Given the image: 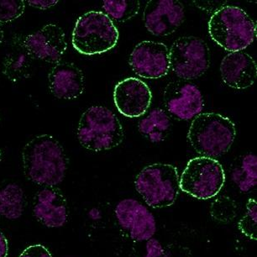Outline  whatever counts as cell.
<instances>
[{"label": "cell", "instance_id": "cell-10", "mask_svg": "<svg viewBox=\"0 0 257 257\" xmlns=\"http://www.w3.org/2000/svg\"><path fill=\"white\" fill-rule=\"evenodd\" d=\"M21 45L33 59L57 64L67 49L64 31L56 24H48L21 40Z\"/></svg>", "mask_w": 257, "mask_h": 257}, {"label": "cell", "instance_id": "cell-12", "mask_svg": "<svg viewBox=\"0 0 257 257\" xmlns=\"http://www.w3.org/2000/svg\"><path fill=\"white\" fill-rule=\"evenodd\" d=\"M128 64L140 77L147 79L165 77L170 70L169 49L162 42L142 41L132 52Z\"/></svg>", "mask_w": 257, "mask_h": 257}, {"label": "cell", "instance_id": "cell-13", "mask_svg": "<svg viewBox=\"0 0 257 257\" xmlns=\"http://www.w3.org/2000/svg\"><path fill=\"white\" fill-rule=\"evenodd\" d=\"M184 19V6L178 0H151L143 13L146 28L157 36H167L175 32Z\"/></svg>", "mask_w": 257, "mask_h": 257}, {"label": "cell", "instance_id": "cell-31", "mask_svg": "<svg viewBox=\"0 0 257 257\" xmlns=\"http://www.w3.org/2000/svg\"><path fill=\"white\" fill-rule=\"evenodd\" d=\"M4 41V31L2 28V25L0 24V46L2 44V42Z\"/></svg>", "mask_w": 257, "mask_h": 257}, {"label": "cell", "instance_id": "cell-9", "mask_svg": "<svg viewBox=\"0 0 257 257\" xmlns=\"http://www.w3.org/2000/svg\"><path fill=\"white\" fill-rule=\"evenodd\" d=\"M118 226L136 242H147L154 238L157 231V220L147 206L135 198L118 201L114 208Z\"/></svg>", "mask_w": 257, "mask_h": 257}, {"label": "cell", "instance_id": "cell-6", "mask_svg": "<svg viewBox=\"0 0 257 257\" xmlns=\"http://www.w3.org/2000/svg\"><path fill=\"white\" fill-rule=\"evenodd\" d=\"M118 31L113 21L103 12L90 11L78 18L72 32V46L82 55L102 54L113 49Z\"/></svg>", "mask_w": 257, "mask_h": 257}, {"label": "cell", "instance_id": "cell-1", "mask_svg": "<svg viewBox=\"0 0 257 257\" xmlns=\"http://www.w3.org/2000/svg\"><path fill=\"white\" fill-rule=\"evenodd\" d=\"M22 162L26 178L45 187L62 183L68 167L64 148L49 135L37 136L25 146Z\"/></svg>", "mask_w": 257, "mask_h": 257}, {"label": "cell", "instance_id": "cell-22", "mask_svg": "<svg viewBox=\"0 0 257 257\" xmlns=\"http://www.w3.org/2000/svg\"><path fill=\"white\" fill-rule=\"evenodd\" d=\"M139 1L137 0H105L103 9L111 21L125 22L137 16L140 11Z\"/></svg>", "mask_w": 257, "mask_h": 257}, {"label": "cell", "instance_id": "cell-17", "mask_svg": "<svg viewBox=\"0 0 257 257\" xmlns=\"http://www.w3.org/2000/svg\"><path fill=\"white\" fill-rule=\"evenodd\" d=\"M223 82L234 89H245L254 84L257 77V65L246 52H230L220 63Z\"/></svg>", "mask_w": 257, "mask_h": 257}, {"label": "cell", "instance_id": "cell-11", "mask_svg": "<svg viewBox=\"0 0 257 257\" xmlns=\"http://www.w3.org/2000/svg\"><path fill=\"white\" fill-rule=\"evenodd\" d=\"M167 112L180 120H189L200 114L204 108L203 94L196 85L184 81L171 82L163 90Z\"/></svg>", "mask_w": 257, "mask_h": 257}, {"label": "cell", "instance_id": "cell-20", "mask_svg": "<svg viewBox=\"0 0 257 257\" xmlns=\"http://www.w3.org/2000/svg\"><path fill=\"white\" fill-rule=\"evenodd\" d=\"M16 49L9 52L3 62V72L11 82H17L27 78L31 73L33 58L26 52L21 41L16 42Z\"/></svg>", "mask_w": 257, "mask_h": 257}, {"label": "cell", "instance_id": "cell-4", "mask_svg": "<svg viewBox=\"0 0 257 257\" xmlns=\"http://www.w3.org/2000/svg\"><path fill=\"white\" fill-rule=\"evenodd\" d=\"M208 32L222 48L230 52H240L254 41L256 26L242 9L224 6L211 16Z\"/></svg>", "mask_w": 257, "mask_h": 257}, {"label": "cell", "instance_id": "cell-24", "mask_svg": "<svg viewBox=\"0 0 257 257\" xmlns=\"http://www.w3.org/2000/svg\"><path fill=\"white\" fill-rule=\"evenodd\" d=\"M210 213L218 221L229 222L236 215V205L230 198L222 197L212 203Z\"/></svg>", "mask_w": 257, "mask_h": 257}, {"label": "cell", "instance_id": "cell-18", "mask_svg": "<svg viewBox=\"0 0 257 257\" xmlns=\"http://www.w3.org/2000/svg\"><path fill=\"white\" fill-rule=\"evenodd\" d=\"M171 128V119L162 108H153L138 123L141 134L152 143H161L167 139Z\"/></svg>", "mask_w": 257, "mask_h": 257}, {"label": "cell", "instance_id": "cell-19", "mask_svg": "<svg viewBox=\"0 0 257 257\" xmlns=\"http://www.w3.org/2000/svg\"><path fill=\"white\" fill-rule=\"evenodd\" d=\"M26 197L23 188L17 183L0 187V216L16 220L23 215Z\"/></svg>", "mask_w": 257, "mask_h": 257}, {"label": "cell", "instance_id": "cell-26", "mask_svg": "<svg viewBox=\"0 0 257 257\" xmlns=\"http://www.w3.org/2000/svg\"><path fill=\"white\" fill-rule=\"evenodd\" d=\"M162 257H193L190 248L179 243H171L164 246Z\"/></svg>", "mask_w": 257, "mask_h": 257}, {"label": "cell", "instance_id": "cell-27", "mask_svg": "<svg viewBox=\"0 0 257 257\" xmlns=\"http://www.w3.org/2000/svg\"><path fill=\"white\" fill-rule=\"evenodd\" d=\"M20 257H52L49 250L41 244H34L24 249Z\"/></svg>", "mask_w": 257, "mask_h": 257}, {"label": "cell", "instance_id": "cell-21", "mask_svg": "<svg viewBox=\"0 0 257 257\" xmlns=\"http://www.w3.org/2000/svg\"><path fill=\"white\" fill-rule=\"evenodd\" d=\"M231 179L242 193H248L257 184V157L247 154L233 168Z\"/></svg>", "mask_w": 257, "mask_h": 257}, {"label": "cell", "instance_id": "cell-23", "mask_svg": "<svg viewBox=\"0 0 257 257\" xmlns=\"http://www.w3.org/2000/svg\"><path fill=\"white\" fill-rule=\"evenodd\" d=\"M239 229L247 238L257 239V202L249 198L246 203V210L244 216L239 220Z\"/></svg>", "mask_w": 257, "mask_h": 257}, {"label": "cell", "instance_id": "cell-25", "mask_svg": "<svg viewBox=\"0 0 257 257\" xmlns=\"http://www.w3.org/2000/svg\"><path fill=\"white\" fill-rule=\"evenodd\" d=\"M26 8L23 0H0V24H6L20 18Z\"/></svg>", "mask_w": 257, "mask_h": 257}, {"label": "cell", "instance_id": "cell-7", "mask_svg": "<svg viewBox=\"0 0 257 257\" xmlns=\"http://www.w3.org/2000/svg\"><path fill=\"white\" fill-rule=\"evenodd\" d=\"M225 183V173L217 160L198 157L190 160L180 177V189L193 198L207 200L215 197Z\"/></svg>", "mask_w": 257, "mask_h": 257}, {"label": "cell", "instance_id": "cell-8", "mask_svg": "<svg viewBox=\"0 0 257 257\" xmlns=\"http://www.w3.org/2000/svg\"><path fill=\"white\" fill-rule=\"evenodd\" d=\"M170 69L183 80L203 76L210 65V51L205 41L195 36L178 38L169 50Z\"/></svg>", "mask_w": 257, "mask_h": 257}, {"label": "cell", "instance_id": "cell-29", "mask_svg": "<svg viewBox=\"0 0 257 257\" xmlns=\"http://www.w3.org/2000/svg\"><path fill=\"white\" fill-rule=\"evenodd\" d=\"M58 3L57 0H28L27 4L29 6L39 10H48L56 6Z\"/></svg>", "mask_w": 257, "mask_h": 257}, {"label": "cell", "instance_id": "cell-32", "mask_svg": "<svg viewBox=\"0 0 257 257\" xmlns=\"http://www.w3.org/2000/svg\"><path fill=\"white\" fill-rule=\"evenodd\" d=\"M1 160H2V152L0 150V162H1Z\"/></svg>", "mask_w": 257, "mask_h": 257}, {"label": "cell", "instance_id": "cell-5", "mask_svg": "<svg viewBox=\"0 0 257 257\" xmlns=\"http://www.w3.org/2000/svg\"><path fill=\"white\" fill-rule=\"evenodd\" d=\"M135 187L151 208H167L175 203L178 198L180 176L173 165L155 163L141 171Z\"/></svg>", "mask_w": 257, "mask_h": 257}, {"label": "cell", "instance_id": "cell-28", "mask_svg": "<svg viewBox=\"0 0 257 257\" xmlns=\"http://www.w3.org/2000/svg\"><path fill=\"white\" fill-rule=\"evenodd\" d=\"M163 249L162 243L156 238H152L146 242V254L143 257H162Z\"/></svg>", "mask_w": 257, "mask_h": 257}, {"label": "cell", "instance_id": "cell-2", "mask_svg": "<svg viewBox=\"0 0 257 257\" xmlns=\"http://www.w3.org/2000/svg\"><path fill=\"white\" fill-rule=\"evenodd\" d=\"M236 137L234 123L220 113H200L188 130L191 147L202 157L215 159L225 154Z\"/></svg>", "mask_w": 257, "mask_h": 257}, {"label": "cell", "instance_id": "cell-15", "mask_svg": "<svg viewBox=\"0 0 257 257\" xmlns=\"http://www.w3.org/2000/svg\"><path fill=\"white\" fill-rule=\"evenodd\" d=\"M33 214L47 228L63 227L68 219L67 199L59 189L45 187L35 197Z\"/></svg>", "mask_w": 257, "mask_h": 257}, {"label": "cell", "instance_id": "cell-14", "mask_svg": "<svg viewBox=\"0 0 257 257\" xmlns=\"http://www.w3.org/2000/svg\"><path fill=\"white\" fill-rule=\"evenodd\" d=\"M152 93L143 81L128 77L118 82L113 91V100L118 112L125 117L143 115L152 103Z\"/></svg>", "mask_w": 257, "mask_h": 257}, {"label": "cell", "instance_id": "cell-3", "mask_svg": "<svg viewBox=\"0 0 257 257\" xmlns=\"http://www.w3.org/2000/svg\"><path fill=\"white\" fill-rule=\"evenodd\" d=\"M77 139L85 149L103 152L122 143L123 126L106 107L93 106L82 113L77 126Z\"/></svg>", "mask_w": 257, "mask_h": 257}, {"label": "cell", "instance_id": "cell-16", "mask_svg": "<svg viewBox=\"0 0 257 257\" xmlns=\"http://www.w3.org/2000/svg\"><path fill=\"white\" fill-rule=\"evenodd\" d=\"M50 92L55 98L72 100L82 95L85 88L84 74L72 62H60L48 74Z\"/></svg>", "mask_w": 257, "mask_h": 257}, {"label": "cell", "instance_id": "cell-30", "mask_svg": "<svg viewBox=\"0 0 257 257\" xmlns=\"http://www.w3.org/2000/svg\"><path fill=\"white\" fill-rule=\"evenodd\" d=\"M8 254V240L5 234L0 231V257H7Z\"/></svg>", "mask_w": 257, "mask_h": 257}]
</instances>
